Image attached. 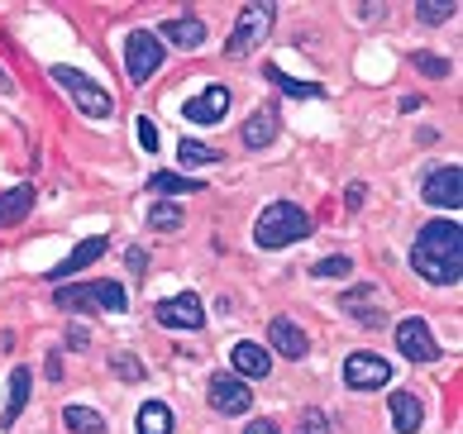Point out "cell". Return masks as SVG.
Listing matches in <instances>:
<instances>
[{
    "label": "cell",
    "mask_w": 463,
    "mask_h": 434,
    "mask_svg": "<svg viewBox=\"0 0 463 434\" xmlns=\"http://www.w3.org/2000/svg\"><path fill=\"white\" fill-rule=\"evenodd\" d=\"M411 268L430 287H454L463 272V230L454 220H430L411 244Z\"/></svg>",
    "instance_id": "cell-1"
},
{
    "label": "cell",
    "mask_w": 463,
    "mask_h": 434,
    "mask_svg": "<svg viewBox=\"0 0 463 434\" xmlns=\"http://www.w3.org/2000/svg\"><path fill=\"white\" fill-rule=\"evenodd\" d=\"M306 234H311V215H306L301 205H291V201H272L259 215V224H253V244L268 249V253L297 244V239H306Z\"/></svg>",
    "instance_id": "cell-2"
},
{
    "label": "cell",
    "mask_w": 463,
    "mask_h": 434,
    "mask_svg": "<svg viewBox=\"0 0 463 434\" xmlns=\"http://www.w3.org/2000/svg\"><path fill=\"white\" fill-rule=\"evenodd\" d=\"M53 81H58L62 91L77 100V110H81V115H91V119H110L115 100H110L106 86H96L87 72H77V67H53Z\"/></svg>",
    "instance_id": "cell-3"
},
{
    "label": "cell",
    "mask_w": 463,
    "mask_h": 434,
    "mask_svg": "<svg viewBox=\"0 0 463 434\" xmlns=\"http://www.w3.org/2000/svg\"><path fill=\"white\" fill-rule=\"evenodd\" d=\"M62 310H110V316H119L129 301H125V287L119 282H91V287H58V297H53Z\"/></svg>",
    "instance_id": "cell-4"
},
{
    "label": "cell",
    "mask_w": 463,
    "mask_h": 434,
    "mask_svg": "<svg viewBox=\"0 0 463 434\" xmlns=\"http://www.w3.org/2000/svg\"><path fill=\"white\" fill-rule=\"evenodd\" d=\"M272 20H278V5H268V0H263V5H259V0L244 5V10H239V20H234V33H230V53L234 58L253 53V48L272 33Z\"/></svg>",
    "instance_id": "cell-5"
},
{
    "label": "cell",
    "mask_w": 463,
    "mask_h": 434,
    "mask_svg": "<svg viewBox=\"0 0 463 434\" xmlns=\"http://www.w3.org/2000/svg\"><path fill=\"white\" fill-rule=\"evenodd\" d=\"M158 67H163V39H158V33H148V29H134L129 43H125V72H129V81H148Z\"/></svg>",
    "instance_id": "cell-6"
},
{
    "label": "cell",
    "mask_w": 463,
    "mask_h": 434,
    "mask_svg": "<svg viewBox=\"0 0 463 434\" xmlns=\"http://www.w3.org/2000/svg\"><path fill=\"white\" fill-rule=\"evenodd\" d=\"M397 349H402L406 363H435V358L444 354L439 344H435V335H430V325L416 320V316L397 325Z\"/></svg>",
    "instance_id": "cell-7"
},
{
    "label": "cell",
    "mask_w": 463,
    "mask_h": 434,
    "mask_svg": "<svg viewBox=\"0 0 463 434\" xmlns=\"http://www.w3.org/2000/svg\"><path fill=\"white\" fill-rule=\"evenodd\" d=\"M345 382L354 392H377L392 382V363L377 358V354H349L345 358Z\"/></svg>",
    "instance_id": "cell-8"
},
{
    "label": "cell",
    "mask_w": 463,
    "mask_h": 434,
    "mask_svg": "<svg viewBox=\"0 0 463 434\" xmlns=\"http://www.w3.org/2000/svg\"><path fill=\"white\" fill-rule=\"evenodd\" d=\"M420 196L430 201L435 211H458V201H463V172H458V163H449V167H435L430 177H425Z\"/></svg>",
    "instance_id": "cell-9"
},
{
    "label": "cell",
    "mask_w": 463,
    "mask_h": 434,
    "mask_svg": "<svg viewBox=\"0 0 463 434\" xmlns=\"http://www.w3.org/2000/svg\"><path fill=\"white\" fill-rule=\"evenodd\" d=\"M158 325H167V329H201L205 310H201V301L192 297V291H182V297L158 301Z\"/></svg>",
    "instance_id": "cell-10"
},
{
    "label": "cell",
    "mask_w": 463,
    "mask_h": 434,
    "mask_svg": "<svg viewBox=\"0 0 463 434\" xmlns=\"http://www.w3.org/2000/svg\"><path fill=\"white\" fill-rule=\"evenodd\" d=\"M268 344H272V354H282V358H306L311 354V339H306V329L297 325V320H287V316H278L268 325Z\"/></svg>",
    "instance_id": "cell-11"
},
{
    "label": "cell",
    "mask_w": 463,
    "mask_h": 434,
    "mask_svg": "<svg viewBox=\"0 0 463 434\" xmlns=\"http://www.w3.org/2000/svg\"><path fill=\"white\" fill-rule=\"evenodd\" d=\"M225 110H230V91H225V86H205L201 96H192L182 106V115L192 119V125H220Z\"/></svg>",
    "instance_id": "cell-12"
},
{
    "label": "cell",
    "mask_w": 463,
    "mask_h": 434,
    "mask_svg": "<svg viewBox=\"0 0 463 434\" xmlns=\"http://www.w3.org/2000/svg\"><path fill=\"white\" fill-rule=\"evenodd\" d=\"M211 406H215L220 415H244V410L253 406V392H249L239 377H215V382H211Z\"/></svg>",
    "instance_id": "cell-13"
},
{
    "label": "cell",
    "mask_w": 463,
    "mask_h": 434,
    "mask_svg": "<svg viewBox=\"0 0 463 434\" xmlns=\"http://www.w3.org/2000/svg\"><path fill=\"white\" fill-rule=\"evenodd\" d=\"M100 253H106V234H91V239H81V244L67 253V263H58L48 277H53V282H62V277H77V272H87Z\"/></svg>",
    "instance_id": "cell-14"
},
{
    "label": "cell",
    "mask_w": 463,
    "mask_h": 434,
    "mask_svg": "<svg viewBox=\"0 0 463 434\" xmlns=\"http://www.w3.org/2000/svg\"><path fill=\"white\" fill-rule=\"evenodd\" d=\"M345 316H354L358 325H368V329H377L383 325V306H377V291L373 287H354V291H345Z\"/></svg>",
    "instance_id": "cell-15"
},
{
    "label": "cell",
    "mask_w": 463,
    "mask_h": 434,
    "mask_svg": "<svg viewBox=\"0 0 463 434\" xmlns=\"http://www.w3.org/2000/svg\"><path fill=\"white\" fill-rule=\"evenodd\" d=\"M158 33H163V39L173 43V48H182V53H192V48H201V43H205V24H201V20H192V14H177V20H167Z\"/></svg>",
    "instance_id": "cell-16"
},
{
    "label": "cell",
    "mask_w": 463,
    "mask_h": 434,
    "mask_svg": "<svg viewBox=\"0 0 463 434\" xmlns=\"http://www.w3.org/2000/svg\"><path fill=\"white\" fill-rule=\"evenodd\" d=\"M230 363H234L239 377H268L272 373V354L263 349V344H234Z\"/></svg>",
    "instance_id": "cell-17"
},
{
    "label": "cell",
    "mask_w": 463,
    "mask_h": 434,
    "mask_svg": "<svg viewBox=\"0 0 463 434\" xmlns=\"http://www.w3.org/2000/svg\"><path fill=\"white\" fill-rule=\"evenodd\" d=\"M272 138H278V110L259 106V110L244 119V144H249V148H268Z\"/></svg>",
    "instance_id": "cell-18"
},
{
    "label": "cell",
    "mask_w": 463,
    "mask_h": 434,
    "mask_svg": "<svg viewBox=\"0 0 463 434\" xmlns=\"http://www.w3.org/2000/svg\"><path fill=\"white\" fill-rule=\"evenodd\" d=\"M29 211H33V186L29 182L0 191V230H5V224H20Z\"/></svg>",
    "instance_id": "cell-19"
},
{
    "label": "cell",
    "mask_w": 463,
    "mask_h": 434,
    "mask_svg": "<svg viewBox=\"0 0 463 434\" xmlns=\"http://www.w3.org/2000/svg\"><path fill=\"white\" fill-rule=\"evenodd\" d=\"M29 382H33V373H29V368H14V373H10V401H5V415H0V429H10V425L24 415V401H29Z\"/></svg>",
    "instance_id": "cell-20"
},
{
    "label": "cell",
    "mask_w": 463,
    "mask_h": 434,
    "mask_svg": "<svg viewBox=\"0 0 463 434\" xmlns=\"http://www.w3.org/2000/svg\"><path fill=\"white\" fill-rule=\"evenodd\" d=\"M392 429L397 434H416L420 429V401L411 392H392Z\"/></svg>",
    "instance_id": "cell-21"
},
{
    "label": "cell",
    "mask_w": 463,
    "mask_h": 434,
    "mask_svg": "<svg viewBox=\"0 0 463 434\" xmlns=\"http://www.w3.org/2000/svg\"><path fill=\"white\" fill-rule=\"evenodd\" d=\"M134 429L139 434H173V410H167V401H144Z\"/></svg>",
    "instance_id": "cell-22"
},
{
    "label": "cell",
    "mask_w": 463,
    "mask_h": 434,
    "mask_svg": "<svg viewBox=\"0 0 463 434\" xmlns=\"http://www.w3.org/2000/svg\"><path fill=\"white\" fill-rule=\"evenodd\" d=\"M62 420H67V429H72V434H110L106 415L91 410V406H67V410H62Z\"/></svg>",
    "instance_id": "cell-23"
},
{
    "label": "cell",
    "mask_w": 463,
    "mask_h": 434,
    "mask_svg": "<svg viewBox=\"0 0 463 434\" xmlns=\"http://www.w3.org/2000/svg\"><path fill=\"white\" fill-rule=\"evenodd\" d=\"M148 186L158 191V196H186V191H201V182L192 177H182V172H153Z\"/></svg>",
    "instance_id": "cell-24"
},
{
    "label": "cell",
    "mask_w": 463,
    "mask_h": 434,
    "mask_svg": "<svg viewBox=\"0 0 463 434\" xmlns=\"http://www.w3.org/2000/svg\"><path fill=\"white\" fill-rule=\"evenodd\" d=\"M268 81H272V86H282V91H287V96H297V100H316V96H325L320 86H311V81H291L282 67H268Z\"/></svg>",
    "instance_id": "cell-25"
},
{
    "label": "cell",
    "mask_w": 463,
    "mask_h": 434,
    "mask_svg": "<svg viewBox=\"0 0 463 434\" xmlns=\"http://www.w3.org/2000/svg\"><path fill=\"white\" fill-rule=\"evenodd\" d=\"M177 158L192 163V167H205V163H220V148L201 144V138H182V144H177Z\"/></svg>",
    "instance_id": "cell-26"
},
{
    "label": "cell",
    "mask_w": 463,
    "mask_h": 434,
    "mask_svg": "<svg viewBox=\"0 0 463 434\" xmlns=\"http://www.w3.org/2000/svg\"><path fill=\"white\" fill-rule=\"evenodd\" d=\"M148 224H153V230H163V234H173V230H182V211H177L173 201H158L148 211Z\"/></svg>",
    "instance_id": "cell-27"
},
{
    "label": "cell",
    "mask_w": 463,
    "mask_h": 434,
    "mask_svg": "<svg viewBox=\"0 0 463 434\" xmlns=\"http://www.w3.org/2000/svg\"><path fill=\"white\" fill-rule=\"evenodd\" d=\"M411 67H416V72H425V77H449L454 67L444 62V58H435V53H411Z\"/></svg>",
    "instance_id": "cell-28"
},
{
    "label": "cell",
    "mask_w": 463,
    "mask_h": 434,
    "mask_svg": "<svg viewBox=\"0 0 463 434\" xmlns=\"http://www.w3.org/2000/svg\"><path fill=\"white\" fill-rule=\"evenodd\" d=\"M349 258L345 253H335V258H320V263H311V277H349Z\"/></svg>",
    "instance_id": "cell-29"
},
{
    "label": "cell",
    "mask_w": 463,
    "mask_h": 434,
    "mask_svg": "<svg viewBox=\"0 0 463 434\" xmlns=\"http://www.w3.org/2000/svg\"><path fill=\"white\" fill-rule=\"evenodd\" d=\"M110 368L119 373V382H139V377H144V363L134 358V354H115V358H110Z\"/></svg>",
    "instance_id": "cell-30"
},
{
    "label": "cell",
    "mask_w": 463,
    "mask_h": 434,
    "mask_svg": "<svg viewBox=\"0 0 463 434\" xmlns=\"http://www.w3.org/2000/svg\"><path fill=\"white\" fill-rule=\"evenodd\" d=\"M416 14H420V24H444V20H454L458 14V5L449 0V5H416Z\"/></svg>",
    "instance_id": "cell-31"
},
{
    "label": "cell",
    "mask_w": 463,
    "mask_h": 434,
    "mask_svg": "<svg viewBox=\"0 0 463 434\" xmlns=\"http://www.w3.org/2000/svg\"><path fill=\"white\" fill-rule=\"evenodd\" d=\"M297 434H330V415H325V410H301V429Z\"/></svg>",
    "instance_id": "cell-32"
},
{
    "label": "cell",
    "mask_w": 463,
    "mask_h": 434,
    "mask_svg": "<svg viewBox=\"0 0 463 434\" xmlns=\"http://www.w3.org/2000/svg\"><path fill=\"white\" fill-rule=\"evenodd\" d=\"M134 138H139V148L144 153H153V148H158V125H153V119H134Z\"/></svg>",
    "instance_id": "cell-33"
},
{
    "label": "cell",
    "mask_w": 463,
    "mask_h": 434,
    "mask_svg": "<svg viewBox=\"0 0 463 434\" xmlns=\"http://www.w3.org/2000/svg\"><path fill=\"white\" fill-rule=\"evenodd\" d=\"M125 263H129V272H139V277H144V272H148V253H144V249H129V253H125Z\"/></svg>",
    "instance_id": "cell-34"
},
{
    "label": "cell",
    "mask_w": 463,
    "mask_h": 434,
    "mask_svg": "<svg viewBox=\"0 0 463 434\" xmlns=\"http://www.w3.org/2000/svg\"><path fill=\"white\" fill-rule=\"evenodd\" d=\"M345 201H349V211H358V205H364V182H349Z\"/></svg>",
    "instance_id": "cell-35"
},
{
    "label": "cell",
    "mask_w": 463,
    "mask_h": 434,
    "mask_svg": "<svg viewBox=\"0 0 463 434\" xmlns=\"http://www.w3.org/2000/svg\"><path fill=\"white\" fill-rule=\"evenodd\" d=\"M244 434H278V425H272V420H253Z\"/></svg>",
    "instance_id": "cell-36"
},
{
    "label": "cell",
    "mask_w": 463,
    "mask_h": 434,
    "mask_svg": "<svg viewBox=\"0 0 463 434\" xmlns=\"http://www.w3.org/2000/svg\"><path fill=\"white\" fill-rule=\"evenodd\" d=\"M0 91H10V77H5V67H0Z\"/></svg>",
    "instance_id": "cell-37"
}]
</instances>
